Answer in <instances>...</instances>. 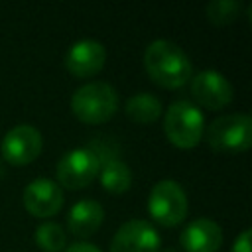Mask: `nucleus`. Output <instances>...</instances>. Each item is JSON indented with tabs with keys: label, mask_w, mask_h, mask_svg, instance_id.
<instances>
[{
	"label": "nucleus",
	"mask_w": 252,
	"mask_h": 252,
	"mask_svg": "<svg viewBox=\"0 0 252 252\" xmlns=\"http://www.w3.org/2000/svg\"><path fill=\"white\" fill-rule=\"evenodd\" d=\"M24 207L30 215L37 219L53 217L63 207V191L51 179H45V177L33 179L32 183L26 185Z\"/></svg>",
	"instance_id": "nucleus-11"
},
{
	"label": "nucleus",
	"mask_w": 252,
	"mask_h": 252,
	"mask_svg": "<svg viewBox=\"0 0 252 252\" xmlns=\"http://www.w3.org/2000/svg\"><path fill=\"white\" fill-rule=\"evenodd\" d=\"M98 177H100L102 187L108 193H114V195L126 193L130 189V183H132V171H130V167L124 161L116 159V158H110V159H106L100 165Z\"/></svg>",
	"instance_id": "nucleus-14"
},
{
	"label": "nucleus",
	"mask_w": 252,
	"mask_h": 252,
	"mask_svg": "<svg viewBox=\"0 0 252 252\" xmlns=\"http://www.w3.org/2000/svg\"><path fill=\"white\" fill-rule=\"evenodd\" d=\"M71 110L85 124H102L118 110V93L104 81L87 83L73 93Z\"/></svg>",
	"instance_id": "nucleus-2"
},
{
	"label": "nucleus",
	"mask_w": 252,
	"mask_h": 252,
	"mask_svg": "<svg viewBox=\"0 0 252 252\" xmlns=\"http://www.w3.org/2000/svg\"><path fill=\"white\" fill-rule=\"evenodd\" d=\"M43 148L41 134L32 124H18L6 132L2 140V158L12 165L32 163Z\"/></svg>",
	"instance_id": "nucleus-7"
},
{
	"label": "nucleus",
	"mask_w": 252,
	"mask_h": 252,
	"mask_svg": "<svg viewBox=\"0 0 252 252\" xmlns=\"http://www.w3.org/2000/svg\"><path fill=\"white\" fill-rule=\"evenodd\" d=\"M240 16V2L236 0H213L207 4V18L215 26H226Z\"/></svg>",
	"instance_id": "nucleus-17"
},
{
	"label": "nucleus",
	"mask_w": 252,
	"mask_h": 252,
	"mask_svg": "<svg viewBox=\"0 0 252 252\" xmlns=\"http://www.w3.org/2000/svg\"><path fill=\"white\" fill-rule=\"evenodd\" d=\"M179 242L185 252H217L222 244V228L213 219H195L183 228Z\"/></svg>",
	"instance_id": "nucleus-12"
},
{
	"label": "nucleus",
	"mask_w": 252,
	"mask_h": 252,
	"mask_svg": "<svg viewBox=\"0 0 252 252\" xmlns=\"http://www.w3.org/2000/svg\"><path fill=\"white\" fill-rule=\"evenodd\" d=\"M106 61V49L100 41L94 39H81L75 41L65 53V69L79 79H89L96 75Z\"/></svg>",
	"instance_id": "nucleus-10"
},
{
	"label": "nucleus",
	"mask_w": 252,
	"mask_h": 252,
	"mask_svg": "<svg viewBox=\"0 0 252 252\" xmlns=\"http://www.w3.org/2000/svg\"><path fill=\"white\" fill-rule=\"evenodd\" d=\"M100 169V156L93 148H77L61 156L57 161V185L65 189H81L87 187Z\"/></svg>",
	"instance_id": "nucleus-6"
},
{
	"label": "nucleus",
	"mask_w": 252,
	"mask_h": 252,
	"mask_svg": "<svg viewBox=\"0 0 252 252\" xmlns=\"http://www.w3.org/2000/svg\"><path fill=\"white\" fill-rule=\"evenodd\" d=\"M187 195L183 187L173 179H161L152 187L148 199V211L152 219L161 226H177L187 217Z\"/></svg>",
	"instance_id": "nucleus-5"
},
{
	"label": "nucleus",
	"mask_w": 252,
	"mask_h": 252,
	"mask_svg": "<svg viewBox=\"0 0 252 252\" xmlns=\"http://www.w3.org/2000/svg\"><path fill=\"white\" fill-rule=\"evenodd\" d=\"M163 130L173 146L181 150L195 148L205 134V118L201 108L189 100L171 102L163 118Z\"/></svg>",
	"instance_id": "nucleus-3"
},
{
	"label": "nucleus",
	"mask_w": 252,
	"mask_h": 252,
	"mask_svg": "<svg viewBox=\"0 0 252 252\" xmlns=\"http://www.w3.org/2000/svg\"><path fill=\"white\" fill-rule=\"evenodd\" d=\"M110 252H159V234L148 220L132 219L112 236Z\"/></svg>",
	"instance_id": "nucleus-9"
},
{
	"label": "nucleus",
	"mask_w": 252,
	"mask_h": 252,
	"mask_svg": "<svg viewBox=\"0 0 252 252\" xmlns=\"http://www.w3.org/2000/svg\"><path fill=\"white\" fill-rule=\"evenodd\" d=\"M35 242L45 252H61L67 244V236H65L63 226L47 220L35 228Z\"/></svg>",
	"instance_id": "nucleus-16"
},
{
	"label": "nucleus",
	"mask_w": 252,
	"mask_h": 252,
	"mask_svg": "<svg viewBox=\"0 0 252 252\" xmlns=\"http://www.w3.org/2000/svg\"><path fill=\"white\" fill-rule=\"evenodd\" d=\"M207 144L215 152L238 154L252 146V118L248 114H222L207 126Z\"/></svg>",
	"instance_id": "nucleus-4"
},
{
	"label": "nucleus",
	"mask_w": 252,
	"mask_h": 252,
	"mask_svg": "<svg viewBox=\"0 0 252 252\" xmlns=\"http://www.w3.org/2000/svg\"><path fill=\"white\" fill-rule=\"evenodd\" d=\"M102 219H104V211L98 201L81 199L71 207V211L67 215V226L75 236L87 238L100 228Z\"/></svg>",
	"instance_id": "nucleus-13"
},
{
	"label": "nucleus",
	"mask_w": 252,
	"mask_h": 252,
	"mask_svg": "<svg viewBox=\"0 0 252 252\" xmlns=\"http://www.w3.org/2000/svg\"><path fill=\"white\" fill-rule=\"evenodd\" d=\"M126 114L138 124H152L161 114V100L152 93H136L126 100Z\"/></svg>",
	"instance_id": "nucleus-15"
},
{
	"label": "nucleus",
	"mask_w": 252,
	"mask_h": 252,
	"mask_svg": "<svg viewBox=\"0 0 252 252\" xmlns=\"http://www.w3.org/2000/svg\"><path fill=\"white\" fill-rule=\"evenodd\" d=\"M144 67L150 79L163 89L183 87L193 77V65L187 53L167 39H156L146 47Z\"/></svg>",
	"instance_id": "nucleus-1"
},
{
	"label": "nucleus",
	"mask_w": 252,
	"mask_h": 252,
	"mask_svg": "<svg viewBox=\"0 0 252 252\" xmlns=\"http://www.w3.org/2000/svg\"><path fill=\"white\" fill-rule=\"evenodd\" d=\"M191 94L201 106L209 110H220L232 100L234 93L232 85L222 73L207 69L191 77Z\"/></svg>",
	"instance_id": "nucleus-8"
},
{
	"label": "nucleus",
	"mask_w": 252,
	"mask_h": 252,
	"mask_svg": "<svg viewBox=\"0 0 252 252\" xmlns=\"http://www.w3.org/2000/svg\"><path fill=\"white\" fill-rule=\"evenodd\" d=\"M250 236H252V230L246 228L238 234V238L234 240L232 244V252H250Z\"/></svg>",
	"instance_id": "nucleus-18"
},
{
	"label": "nucleus",
	"mask_w": 252,
	"mask_h": 252,
	"mask_svg": "<svg viewBox=\"0 0 252 252\" xmlns=\"http://www.w3.org/2000/svg\"><path fill=\"white\" fill-rule=\"evenodd\" d=\"M65 252H100V250L94 244H89V242H75Z\"/></svg>",
	"instance_id": "nucleus-19"
}]
</instances>
